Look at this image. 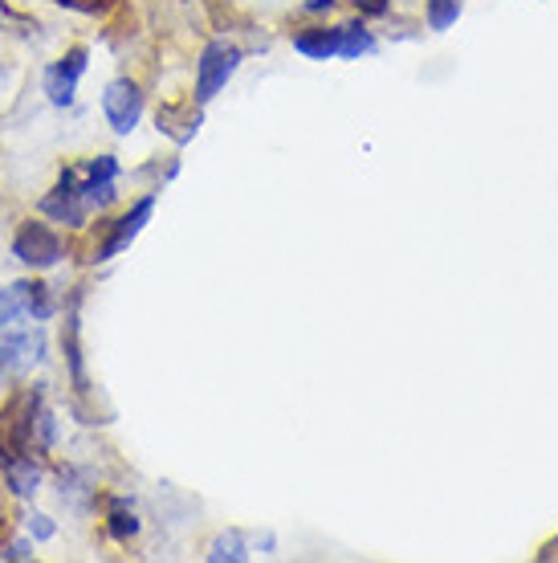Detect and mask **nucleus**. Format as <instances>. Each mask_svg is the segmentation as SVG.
Returning <instances> with one entry per match:
<instances>
[{"mask_svg":"<svg viewBox=\"0 0 558 563\" xmlns=\"http://www.w3.org/2000/svg\"><path fill=\"white\" fill-rule=\"evenodd\" d=\"M102 114L119 135H131L143 119V86L135 78H114L102 95Z\"/></svg>","mask_w":558,"mask_h":563,"instance_id":"6","label":"nucleus"},{"mask_svg":"<svg viewBox=\"0 0 558 563\" xmlns=\"http://www.w3.org/2000/svg\"><path fill=\"white\" fill-rule=\"evenodd\" d=\"M54 4H62V9H74V13H102L107 4H114V0H54Z\"/></svg>","mask_w":558,"mask_h":563,"instance_id":"20","label":"nucleus"},{"mask_svg":"<svg viewBox=\"0 0 558 563\" xmlns=\"http://www.w3.org/2000/svg\"><path fill=\"white\" fill-rule=\"evenodd\" d=\"M155 123L164 135H171L176 143H188L200 131V102H168V107H159L155 114Z\"/></svg>","mask_w":558,"mask_h":563,"instance_id":"11","label":"nucleus"},{"mask_svg":"<svg viewBox=\"0 0 558 563\" xmlns=\"http://www.w3.org/2000/svg\"><path fill=\"white\" fill-rule=\"evenodd\" d=\"M350 4L364 16H388V9H391V0H350Z\"/></svg>","mask_w":558,"mask_h":563,"instance_id":"21","label":"nucleus"},{"mask_svg":"<svg viewBox=\"0 0 558 563\" xmlns=\"http://www.w3.org/2000/svg\"><path fill=\"white\" fill-rule=\"evenodd\" d=\"M78 172V188H82V200L90 209H107L119 192H114V184H119V159L114 155H94L90 164H82Z\"/></svg>","mask_w":558,"mask_h":563,"instance_id":"10","label":"nucleus"},{"mask_svg":"<svg viewBox=\"0 0 558 563\" xmlns=\"http://www.w3.org/2000/svg\"><path fill=\"white\" fill-rule=\"evenodd\" d=\"M457 16H461V0H428V25H433L436 33H445Z\"/></svg>","mask_w":558,"mask_h":563,"instance_id":"18","label":"nucleus"},{"mask_svg":"<svg viewBox=\"0 0 558 563\" xmlns=\"http://www.w3.org/2000/svg\"><path fill=\"white\" fill-rule=\"evenodd\" d=\"M0 560H33V548L29 543H9V548L0 551Z\"/></svg>","mask_w":558,"mask_h":563,"instance_id":"22","label":"nucleus"},{"mask_svg":"<svg viewBox=\"0 0 558 563\" xmlns=\"http://www.w3.org/2000/svg\"><path fill=\"white\" fill-rule=\"evenodd\" d=\"M45 360V331H9L0 339V384L33 372Z\"/></svg>","mask_w":558,"mask_h":563,"instance_id":"5","label":"nucleus"},{"mask_svg":"<svg viewBox=\"0 0 558 563\" xmlns=\"http://www.w3.org/2000/svg\"><path fill=\"white\" fill-rule=\"evenodd\" d=\"M37 417H42V393L16 388L0 409V465L29 453L37 445Z\"/></svg>","mask_w":558,"mask_h":563,"instance_id":"1","label":"nucleus"},{"mask_svg":"<svg viewBox=\"0 0 558 563\" xmlns=\"http://www.w3.org/2000/svg\"><path fill=\"white\" fill-rule=\"evenodd\" d=\"M204 560H209V563H224V560L241 563V560H249L245 536H241V531H224V536H216V539H212V548H209V555H204Z\"/></svg>","mask_w":558,"mask_h":563,"instance_id":"16","label":"nucleus"},{"mask_svg":"<svg viewBox=\"0 0 558 563\" xmlns=\"http://www.w3.org/2000/svg\"><path fill=\"white\" fill-rule=\"evenodd\" d=\"M0 522H4V507H0Z\"/></svg>","mask_w":558,"mask_h":563,"instance_id":"24","label":"nucleus"},{"mask_svg":"<svg viewBox=\"0 0 558 563\" xmlns=\"http://www.w3.org/2000/svg\"><path fill=\"white\" fill-rule=\"evenodd\" d=\"M25 527H29V536L37 539V543H45V539H54V531H57L54 522H49V515H42V510H33Z\"/></svg>","mask_w":558,"mask_h":563,"instance_id":"19","label":"nucleus"},{"mask_svg":"<svg viewBox=\"0 0 558 563\" xmlns=\"http://www.w3.org/2000/svg\"><path fill=\"white\" fill-rule=\"evenodd\" d=\"M241 66V49L228 42H212L204 45V54H200V62H196V95L192 99L204 107V102H212L216 95H221V86L237 74Z\"/></svg>","mask_w":558,"mask_h":563,"instance_id":"4","label":"nucleus"},{"mask_svg":"<svg viewBox=\"0 0 558 563\" xmlns=\"http://www.w3.org/2000/svg\"><path fill=\"white\" fill-rule=\"evenodd\" d=\"M376 49V37H371V29L364 25H343V57H364Z\"/></svg>","mask_w":558,"mask_h":563,"instance_id":"17","label":"nucleus"},{"mask_svg":"<svg viewBox=\"0 0 558 563\" xmlns=\"http://www.w3.org/2000/svg\"><path fill=\"white\" fill-rule=\"evenodd\" d=\"M0 470H4L9 490L21 494V498L37 494V486H42V478H45V465H42V457H33V450L21 453V457H13V462H4Z\"/></svg>","mask_w":558,"mask_h":563,"instance_id":"13","label":"nucleus"},{"mask_svg":"<svg viewBox=\"0 0 558 563\" xmlns=\"http://www.w3.org/2000/svg\"><path fill=\"white\" fill-rule=\"evenodd\" d=\"M13 257L29 269H54L66 257V241H62V233L54 225L25 221L13 238Z\"/></svg>","mask_w":558,"mask_h":563,"instance_id":"3","label":"nucleus"},{"mask_svg":"<svg viewBox=\"0 0 558 563\" xmlns=\"http://www.w3.org/2000/svg\"><path fill=\"white\" fill-rule=\"evenodd\" d=\"M86 66H90V49H86V45H74V49H66V54L45 70V95H49L54 107H70Z\"/></svg>","mask_w":558,"mask_h":563,"instance_id":"7","label":"nucleus"},{"mask_svg":"<svg viewBox=\"0 0 558 563\" xmlns=\"http://www.w3.org/2000/svg\"><path fill=\"white\" fill-rule=\"evenodd\" d=\"M152 212H155V197H140V200H135V205H131V209H126L111 229H107V241H102V245L94 250V262H111V257L123 254L126 245H131V241L143 233V225L152 221Z\"/></svg>","mask_w":558,"mask_h":563,"instance_id":"8","label":"nucleus"},{"mask_svg":"<svg viewBox=\"0 0 558 563\" xmlns=\"http://www.w3.org/2000/svg\"><path fill=\"white\" fill-rule=\"evenodd\" d=\"M293 49L298 54L314 57V62H326V57H338L343 54V25L335 29H302V33H293Z\"/></svg>","mask_w":558,"mask_h":563,"instance_id":"12","label":"nucleus"},{"mask_svg":"<svg viewBox=\"0 0 558 563\" xmlns=\"http://www.w3.org/2000/svg\"><path fill=\"white\" fill-rule=\"evenodd\" d=\"M66 360H70V376L78 393H90L86 384V364H82V323H78V295L70 302V319H66Z\"/></svg>","mask_w":558,"mask_h":563,"instance_id":"14","label":"nucleus"},{"mask_svg":"<svg viewBox=\"0 0 558 563\" xmlns=\"http://www.w3.org/2000/svg\"><path fill=\"white\" fill-rule=\"evenodd\" d=\"M335 0H306V13H331Z\"/></svg>","mask_w":558,"mask_h":563,"instance_id":"23","label":"nucleus"},{"mask_svg":"<svg viewBox=\"0 0 558 563\" xmlns=\"http://www.w3.org/2000/svg\"><path fill=\"white\" fill-rule=\"evenodd\" d=\"M107 536L114 543H131V539L140 536V519H135V507L126 498H111V507H107Z\"/></svg>","mask_w":558,"mask_h":563,"instance_id":"15","label":"nucleus"},{"mask_svg":"<svg viewBox=\"0 0 558 563\" xmlns=\"http://www.w3.org/2000/svg\"><path fill=\"white\" fill-rule=\"evenodd\" d=\"M54 310L57 302L45 282H13L0 290V331H13L21 323H45V319H54Z\"/></svg>","mask_w":558,"mask_h":563,"instance_id":"2","label":"nucleus"},{"mask_svg":"<svg viewBox=\"0 0 558 563\" xmlns=\"http://www.w3.org/2000/svg\"><path fill=\"white\" fill-rule=\"evenodd\" d=\"M42 212H45V217H54L57 225H70V229L86 225V217H90V205L82 200V188H78V172H74V168L62 172L57 188L42 200Z\"/></svg>","mask_w":558,"mask_h":563,"instance_id":"9","label":"nucleus"}]
</instances>
